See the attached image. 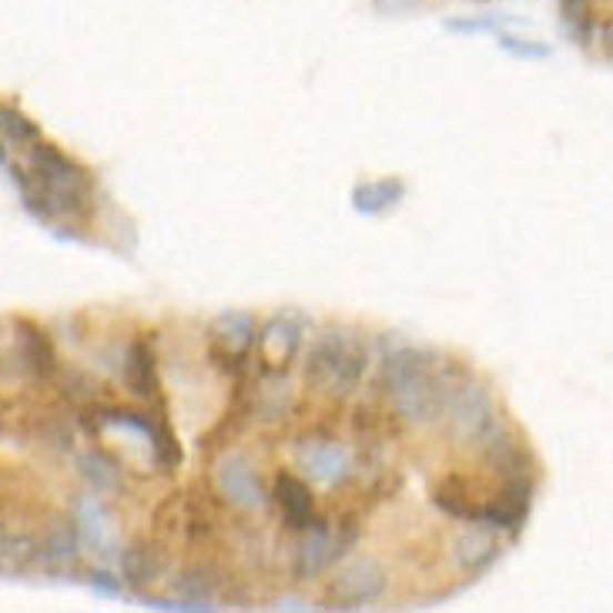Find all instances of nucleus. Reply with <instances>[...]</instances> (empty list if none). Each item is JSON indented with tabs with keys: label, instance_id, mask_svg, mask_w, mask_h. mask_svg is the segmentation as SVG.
<instances>
[{
	"label": "nucleus",
	"instance_id": "9b49d317",
	"mask_svg": "<svg viewBox=\"0 0 613 613\" xmlns=\"http://www.w3.org/2000/svg\"><path fill=\"white\" fill-rule=\"evenodd\" d=\"M124 382L138 399L148 402H161V379H158V365H154V352L148 342H131L128 355H124Z\"/></svg>",
	"mask_w": 613,
	"mask_h": 613
},
{
	"label": "nucleus",
	"instance_id": "4468645a",
	"mask_svg": "<svg viewBox=\"0 0 613 613\" xmlns=\"http://www.w3.org/2000/svg\"><path fill=\"white\" fill-rule=\"evenodd\" d=\"M219 483H222V490L229 493V500L239 503V506H259V503L265 500V493H262V486H259V476L249 470L245 460H229V463L219 470Z\"/></svg>",
	"mask_w": 613,
	"mask_h": 613
},
{
	"label": "nucleus",
	"instance_id": "9d476101",
	"mask_svg": "<svg viewBox=\"0 0 613 613\" xmlns=\"http://www.w3.org/2000/svg\"><path fill=\"white\" fill-rule=\"evenodd\" d=\"M302 463L315 483H342L349 476V453L335 440H309L302 446Z\"/></svg>",
	"mask_w": 613,
	"mask_h": 613
},
{
	"label": "nucleus",
	"instance_id": "b1692460",
	"mask_svg": "<svg viewBox=\"0 0 613 613\" xmlns=\"http://www.w3.org/2000/svg\"><path fill=\"white\" fill-rule=\"evenodd\" d=\"M91 586H98V590L108 593V596H118V593H121V580H114V576L104 573V570H94V573H91Z\"/></svg>",
	"mask_w": 613,
	"mask_h": 613
},
{
	"label": "nucleus",
	"instance_id": "20e7f679",
	"mask_svg": "<svg viewBox=\"0 0 613 613\" xmlns=\"http://www.w3.org/2000/svg\"><path fill=\"white\" fill-rule=\"evenodd\" d=\"M302 533H305V540L295 550V576L299 580L322 576L335 560H342L359 543V523L355 520H342V523H335V530H332V523L315 520Z\"/></svg>",
	"mask_w": 613,
	"mask_h": 613
},
{
	"label": "nucleus",
	"instance_id": "5701e85b",
	"mask_svg": "<svg viewBox=\"0 0 613 613\" xmlns=\"http://www.w3.org/2000/svg\"><path fill=\"white\" fill-rule=\"evenodd\" d=\"M81 466H84V476H88V480H94L101 490L114 483V463H104V460H98V456H88Z\"/></svg>",
	"mask_w": 613,
	"mask_h": 613
},
{
	"label": "nucleus",
	"instance_id": "6ab92c4d",
	"mask_svg": "<svg viewBox=\"0 0 613 613\" xmlns=\"http://www.w3.org/2000/svg\"><path fill=\"white\" fill-rule=\"evenodd\" d=\"M0 138H4L8 144H14V148H31L44 134H41L38 121H31L18 108H4V104H0Z\"/></svg>",
	"mask_w": 613,
	"mask_h": 613
},
{
	"label": "nucleus",
	"instance_id": "412c9836",
	"mask_svg": "<svg viewBox=\"0 0 613 613\" xmlns=\"http://www.w3.org/2000/svg\"><path fill=\"white\" fill-rule=\"evenodd\" d=\"M496 41H500V48H503L506 54H513V58H523V61H543V58H550V48H546V44L520 41V38H513V34H503V31H496Z\"/></svg>",
	"mask_w": 613,
	"mask_h": 613
},
{
	"label": "nucleus",
	"instance_id": "2eb2a0df",
	"mask_svg": "<svg viewBox=\"0 0 613 613\" xmlns=\"http://www.w3.org/2000/svg\"><path fill=\"white\" fill-rule=\"evenodd\" d=\"M433 500H436V506H440L446 516H453V520H466V523H476L480 503H473L466 476H460V473L446 476V480L440 483V490H436V496H433Z\"/></svg>",
	"mask_w": 613,
	"mask_h": 613
},
{
	"label": "nucleus",
	"instance_id": "7ed1b4c3",
	"mask_svg": "<svg viewBox=\"0 0 613 613\" xmlns=\"http://www.w3.org/2000/svg\"><path fill=\"white\" fill-rule=\"evenodd\" d=\"M365 369H369L365 349L345 332H325L305 352V382L332 399L352 395Z\"/></svg>",
	"mask_w": 613,
	"mask_h": 613
},
{
	"label": "nucleus",
	"instance_id": "393cba45",
	"mask_svg": "<svg viewBox=\"0 0 613 613\" xmlns=\"http://www.w3.org/2000/svg\"><path fill=\"white\" fill-rule=\"evenodd\" d=\"M8 161V154H4V148H0V164H4Z\"/></svg>",
	"mask_w": 613,
	"mask_h": 613
},
{
	"label": "nucleus",
	"instance_id": "aec40b11",
	"mask_svg": "<svg viewBox=\"0 0 613 613\" xmlns=\"http://www.w3.org/2000/svg\"><path fill=\"white\" fill-rule=\"evenodd\" d=\"M560 21L576 44L593 38V0H560Z\"/></svg>",
	"mask_w": 613,
	"mask_h": 613
},
{
	"label": "nucleus",
	"instance_id": "0eeeda50",
	"mask_svg": "<svg viewBox=\"0 0 613 613\" xmlns=\"http://www.w3.org/2000/svg\"><path fill=\"white\" fill-rule=\"evenodd\" d=\"M385 596V570L375 560H359L349 570H342L332 586H329V600L339 610H359V606H372L375 600Z\"/></svg>",
	"mask_w": 613,
	"mask_h": 613
},
{
	"label": "nucleus",
	"instance_id": "39448f33",
	"mask_svg": "<svg viewBox=\"0 0 613 613\" xmlns=\"http://www.w3.org/2000/svg\"><path fill=\"white\" fill-rule=\"evenodd\" d=\"M255 332H259V322L255 315L249 312H225L215 319V329H212V359L219 369H225L229 375H245L249 372V355L255 349Z\"/></svg>",
	"mask_w": 613,
	"mask_h": 613
},
{
	"label": "nucleus",
	"instance_id": "423d86ee",
	"mask_svg": "<svg viewBox=\"0 0 613 613\" xmlns=\"http://www.w3.org/2000/svg\"><path fill=\"white\" fill-rule=\"evenodd\" d=\"M305 342V322L302 315H272L259 332H255V349L262 352L265 365L272 375H285L292 359L302 352Z\"/></svg>",
	"mask_w": 613,
	"mask_h": 613
},
{
	"label": "nucleus",
	"instance_id": "1a4fd4ad",
	"mask_svg": "<svg viewBox=\"0 0 613 613\" xmlns=\"http://www.w3.org/2000/svg\"><path fill=\"white\" fill-rule=\"evenodd\" d=\"M272 496H275V506H279L289 530L302 533L305 526L315 523V500H312V490L302 476L282 470L272 483Z\"/></svg>",
	"mask_w": 613,
	"mask_h": 613
},
{
	"label": "nucleus",
	"instance_id": "f3484780",
	"mask_svg": "<svg viewBox=\"0 0 613 613\" xmlns=\"http://www.w3.org/2000/svg\"><path fill=\"white\" fill-rule=\"evenodd\" d=\"M78 546H81V530L74 520H58L48 536L41 540V556L38 560H48V563H71L78 556Z\"/></svg>",
	"mask_w": 613,
	"mask_h": 613
},
{
	"label": "nucleus",
	"instance_id": "f03ea898",
	"mask_svg": "<svg viewBox=\"0 0 613 613\" xmlns=\"http://www.w3.org/2000/svg\"><path fill=\"white\" fill-rule=\"evenodd\" d=\"M453 375V369H450ZM446 375L436 369V355L423 349H395L379 365V392L389 399L392 413L413 426L440 420V405L446 395Z\"/></svg>",
	"mask_w": 613,
	"mask_h": 613
},
{
	"label": "nucleus",
	"instance_id": "ddd939ff",
	"mask_svg": "<svg viewBox=\"0 0 613 613\" xmlns=\"http://www.w3.org/2000/svg\"><path fill=\"white\" fill-rule=\"evenodd\" d=\"M164 573V553L144 540L131 543L128 550H121V576L131 586H144L151 580H158Z\"/></svg>",
	"mask_w": 613,
	"mask_h": 613
},
{
	"label": "nucleus",
	"instance_id": "dca6fc26",
	"mask_svg": "<svg viewBox=\"0 0 613 613\" xmlns=\"http://www.w3.org/2000/svg\"><path fill=\"white\" fill-rule=\"evenodd\" d=\"M219 586H222V576H219V570H215L212 563H198V566H191V570L178 580V593L188 600V603H181V606H209V600L219 593Z\"/></svg>",
	"mask_w": 613,
	"mask_h": 613
},
{
	"label": "nucleus",
	"instance_id": "f257e3e1",
	"mask_svg": "<svg viewBox=\"0 0 613 613\" xmlns=\"http://www.w3.org/2000/svg\"><path fill=\"white\" fill-rule=\"evenodd\" d=\"M11 181L21 191L24 209L41 222L81 219L91 212L94 184L88 171L44 138L31 144L28 164H11Z\"/></svg>",
	"mask_w": 613,
	"mask_h": 613
},
{
	"label": "nucleus",
	"instance_id": "6e6552de",
	"mask_svg": "<svg viewBox=\"0 0 613 613\" xmlns=\"http://www.w3.org/2000/svg\"><path fill=\"white\" fill-rule=\"evenodd\" d=\"M8 359L14 362L11 369L18 379H51L58 372V352L51 335L28 319L18 322V342L8 352Z\"/></svg>",
	"mask_w": 613,
	"mask_h": 613
},
{
	"label": "nucleus",
	"instance_id": "f8f14e48",
	"mask_svg": "<svg viewBox=\"0 0 613 613\" xmlns=\"http://www.w3.org/2000/svg\"><path fill=\"white\" fill-rule=\"evenodd\" d=\"M405 198V181L402 178H379V181H365L352 191V204L362 215H385L395 204Z\"/></svg>",
	"mask_w": 613,
	"mask_h": 613
},
{
	"label": "nucleus",
	"instance_id": "4be33fe9",
	"mask_svg": "<svg viewBox=\"0 0 613 613\" xmlns=\"http://www.w3.org/2000/svg\"><path fill=\"white\" fill-rule=\"evenodd\" d=\"M423 4L426 0H372V11L382 18H402V14H413Z\"/></svg>",
	"mask_w": 613,
	"mask_h": 613
},
{
	"label": "nucleus",
	"instance_id": "a211bd4d",
	"mask_svg": "<svg viewBox=\"0 0 613 613\" xmlns=\"http://www.w3.org/2000/svg\"><path fill=\"white\" fill-rule=\"evenodd\" d=\"M41 556V543L18 530H0V570H24Z\"/></svg>",
	"mask_w": 613,
	"mask_h": 613
}]
</instances>
